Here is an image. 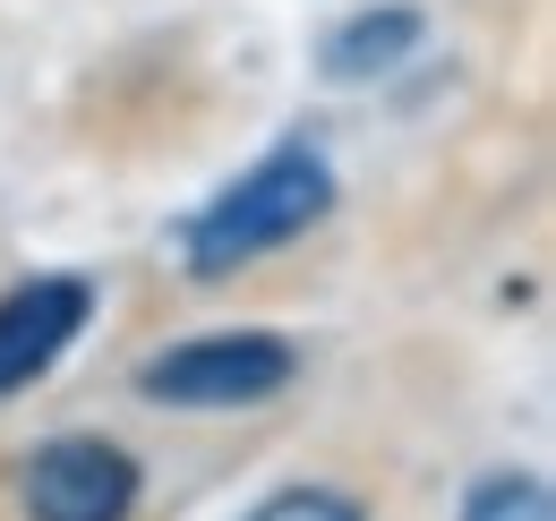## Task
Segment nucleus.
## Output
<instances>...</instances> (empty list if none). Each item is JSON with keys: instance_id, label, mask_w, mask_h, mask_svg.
I'll return each instance as SVG.
<instances>
[{"instance_id": "7ed1b4c3", "label": "nucleus", "mask_w": 556, "mask_h": 521, "mask_svg": "<svg viewBox=\"0 0 556 521\" xmlns=\"http://www.w3.org/2000/svg\"><path fill=\"white\" fill-rule=\"evenodd\" d=\"M26 513L35 521H129L138 513V454L112 436H43L26 454Z\"/></svg>"}, {"instance_id": "20e7f679", "label": "nucleus", "mask_w": 556, "mask_h": 521, "mask_svg": "<svg viewBox=\"0 0 556 521\" xmlns=\"http://www.w3.org/2000/svg\"><path fill=\"white\" fill-rule=\"evenodd\" d=\"M94 326V282L86 274H26L0 291V402L43 385Z\"/></svg>"}, {"instance_id": "f03ea898", "label": "nucleus", "mask_w": 556, "mask_h": 521, "mask_svg": "<svg viewBox=\"0 0 556 521\" xmlns=\"http://www.w3.org/2000/svg\"><path fill=\"white\" fill-rule=\"evenodd\" d=\"M300 377V351L266 326H223V333H189L172 351L138 359V402L154 410H257Z\"/></svg>"}, {"instance_id": "39448f33", "label": "nucleus", "mask_w": 556, "mask_h": 521, "mask_svg": "<svg viewBox=\"0 0 556 521\" xmlns=\"http://www.w3.org/2000/svg\"><path fill=\"white\" fill-rule=\"evenodd\" d=\"M419 43H428V9L412 0H368V9H351L326 26V43H317V77L326 86H377V77H394L403 61H419Z\"/></svg>"}, {"instance_id": "0eeeda50", "label": "nucleus", "mask_w": 556, "mask_h": 521, "mask_svg": "<svg viewBox=\"0 0 556 521\" xmlns=\"http://www.w3.org/2000/svg\"><path fill=\"white\" fill-rule=\"evenodd\" d=\"M240 521H368V505L326 487V479H300V487H275L266 505H249Z\"/></svg>"}, {"instance_id": "f257e3e1", "label": "nucleus", "mask_w": 556, "mask_h": 521, "mask_svg": "<svg viewBox=\"0 0 556 521\" xmlns=\"http://www.w3.org/2000/svg\"><path fill=\"white\" fill-rule=\"evenodd\" d=\"M334 163H326V145L317 137H282L275 154H257L231 189H214L189 223H180V265H189V282H231V274H249L257 257H275L291 249L300 231H317L326 214H334Z\"/></svg>"}, {"instance_id": "423d86ee", "label": "nucleus", "mask_w": 556, "mask_h": 521, "mask_svg": "<svg viewBox=\"0 0 556 521\" xmlns=\"http://www.w3.org/2000/svg\"><path fill=\"white\" fill-rule=\"evenodd\" d=\"M463 521H556V496L540 470H480L463 496Z\"/></svg>"}]
</instances>
